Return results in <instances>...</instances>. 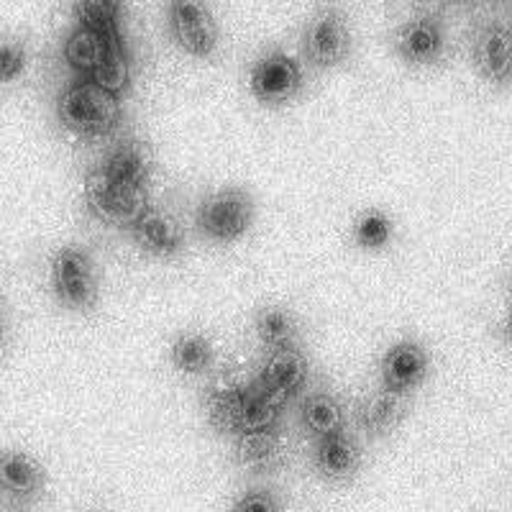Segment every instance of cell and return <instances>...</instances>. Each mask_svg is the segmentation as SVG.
Segmentation results:
<instances>
[{
  "instance_id": "26",
  "label": "cell",
  "mask_w": 512,
  "mask_h": 512,
  "mask_svg": "<svg viewBox=\"0 0 512 512\" xmlns=\"http://www.w3.org/2000/svg\"><path fill=\"white\" fill-rule=\"evenodd\" d=\"M231 512H282V505L274 492L264 487H254L236 497Z\"/></svg>"
},
{
  "instance_id": "24",
  "label": "cell",
  "mask_w": 512,
  "mask_h": 512,
  "mask_svg": "<svg viewBox=\"0 0 512 512\" xmlns=\"http://www.w3.org/2000/svg\"><path fill=\"white\" fill-rule=\"evenodd\" d=\"M26 62H29V54L24 44L18 39L0 36V85H8L24 75Z\"/></svg>"
},
{
  "instance_id": "14",
  "label": "cell",
  "mask_w": 512,
  "mask_h": 512,
  "mask_svg": "<svg viewBox=\"0 0 512 512\" xmlns=\"http://www.w3.org/2000/svg\"><path fill=\"white\" fill-rule=\"evenodd\" d=\"M105 180H111L113 185L126 187V190L134 192H146L149 180H152V162H149V154H146L144 146L139 141L128 139L116 144L108 152V157L100 162V167H95Z\"/></svg>"
},
{
  "instance_id": "16",
  "label": "cell",
  "mask_w": 512,
  "mask_h": 512,
  "mask_svg": "<svg viewBox=\"0 0 512 512\" xmlns=\"http://www.w3.org/2000/svg\"><path fill=\"white\" fill-rule=\"evenodd\" d=\"M359 446L351 441L346 431L331 433L315 441L313 464L320 477L326 479H349L359 469Z\"/></svg>"
},
{
  "instance_id": "1",
  "label": "cell",
  "mask_w": 512,
  "mask_h": 512,
  "mask_svg": "<svg viewBox=\"0 0 512 512\" xmlns=\"http://www.w3.org/2000/svg\"><path fill=\"white\" fill-rule=\"evenodd\" d=\"M57 118L70 134L98 139L121 123V98L80 77L59 93Z\"/></svg>"
},
{
  "instance_id": "12",
  "label": "cell",
  "mask_w": 512,
  "mask_h": 512,
  "mask_svg": "<svg viewBox=\"0 0 512 512\" xmlns=\"http://www.w3.org/2000/svg\"><path fill=\"white\" fill-rule=\"evenodd\" d=\"M474 67L479 77L492 85L512 80V29L505 24H487L474 41Z\"/></svg>"
},
{
  "instance_id": "5",
  "label": "cell",
  "mask_w": 512,
  "mask_h": 512,
  "mask_svg": "<svg viewBox=\"0 0 512 512\" xmlns=\"http://www.w3.org/2000/svg\"><path fill=\"white\" fill-rule=\"evenodd\" d=\"M303 82V67L285 52L264 54L249 72L251 95L264 105H285L303 90Z\"/></svg>"
},
{
  "instance_id": "20",
  "label": "cell",
  "mask_w": 512,
  "mask_h": 512,
  "mask_svg": "<svg viewBox=\"0 0 512 512\" xmlns=\"http://www.w3.org/2000/svg\"><path fill=\"white\" fill-rule=\"evenodd\" d=\"M216 359V349L203 333H180L169 346V361L182 374H203Z\"/></svg>"
},
{
  "instance_id": "27",
  "label": "cell",
  "mask_w": 512,
  "mask_h": 512,
  "mask_svg": "<svg viewBox=\"0 0 512 512\" xmlns=\"http://www.w3.org/2000/svg\"><path fill=\"white\" fill-rule=\"evenodd\" d=\"M507 338H510V344H512V308H510V315H507Z\"/></svg>"
},
{
  "instance_id": "8",
  "label": "cell",
  "mask_w": 512,
  "mask_h": 512,
  "mask_svg": "<svg viewBox=\"0 0 512 512\" xmlns=\"http://www.w3.org/2000/svg\"><path fill=\"white\" fill-rule=\"evenodd\" d=\"M351 31L346 18L336 11H323L305 29L303 52L313 67L331 70L349 57Z\"/></svg>"
},
{
  "instance_id": "4",
  "label": "cell",
  "mask_w": 512,
  "mask_h": 512,
  "mask_svg": "<svg viewBox=\"0 0 512 512\" xmlns=\"http://www.w3.org/2000/svg\"><path fill=\"white\" fill-rule=\"evenodd\" d=\"M85 205L98 221L126 231L152 203L146 200V192H134L113 185L111 180H105L100 175L98 169H93L85 177Z\"/></svg>"
},
{
  "instance_id": "6",
  "label": "cell",
  "mask_w": 512,
  "mask_h": 512,
  "mask_svg": "<svg viewBox=\"0 0 512 512\" xmlns=\"http://www.w3.org/2000/svg\"><path fill=\"white\" fill-rule=\"evenodd\" d=\"M169 34L190 57L208 59L218 49V26L208 8L195 0H175L167 6Z\"/></svg>"
},
{
  "instance_id": "15",
  "label": "cell",
  "mask_w": 512,
  "mask_h": 512,
  "mask_svg": "<svg viewBox=\"0 0 512 512\" xmlns=\"http://www.w3.org/2000/svg\"><path fill=\"white\" fill-rule=\"evenodd\" d=\"M44 469L34 456L8 448L0 451V492L11 500H31L44 489Z\"/></svg>"
},
{
  "instance_id": "11",
  "label": "cell",
  "mask_w": 512,
  "mask_h": 512,
  "mask_svg": "<svg viewBox=\"0 0 512 512\" xmlns=\"http://www.w3.org/2000/svg\"><path fill=\"white\" fill-rule=\"evenodd\" d=\"M121 54H128L123 36H103L80 26H75V31L64 41V59L82 77H93L100 67Z\"/></svg>"
},
{
  "instance_id": "28",
  "label": "cell",
  "mask_w": 512,
  "mask_h": 512,
  "mask_svg": "<svg viewBox=\"0 0 512 512\" xmlns=\"http://www.w3.org/2000/svg\"><path fill=\"white\" fill-rule=\"evenodd\" d=\"M0 341H3V326H0Z\"/></svg>"
},
{
  "instance_id": "10",
  "label": "cell",
  "mask_w": 512,
  "mask_h": 512,
  "mask_svg": "<svg viewBox=\"0 0 512 512\" xmlns=\"http://www.w3.org/2000/svg\"><path fill=\"white\" fill-rule=\"evenodd\" d=\"M126 233L144 254L157 256V259H175V256L185 251V233H182V228L177 226L175 218H169L167 213H162L154 205H149L126 228Z\"/></svg>"
},
{
  "instance_id": "19",
  "label": "cell",
  "mask_w": 512,
  "mask_h": 512,
  "mask_svg": "<svg viewBox=\"0 0 512 512\" xmlns=\"http://www.w3.org/2000/svg\"><path fill=\"white\" fill-rule=\"evenodd\" d=\"M246 400H249V387L246 384H223L210 395V420L216 428L226 433H241L246 413Z\"/></svg>"
},
{
  "instance_id": "22",
  "label": "cell",
  "mask_w": 512,
  "mask_h": 512,
  "mask_svg": "<svg viewBox=\"0 0 512 512\" xmlns=\"http://www.w3.org/2000/svg\"><path fill=\"white\" fill-rule=\"evenodd\" d=\"M354 244L364 251H379L395 239V223L384 210H364L351 228Z\"/></svg>"
},
{
  "instance_id": "18",
  "label": "cell",
  "mask_w": 512,
  "mask_h": 512,
  "mask_svg": "<svg viewBox=\"0 0 512 512\" xmlns=\"http://www.w3.org/2000/svg\"><path fill=\"white\" fill-rule=\"evenodd\" d=\"M254 331L259 344L272 354V351L292 349L297 338V323L292 318L290 310L269 305V308L259 310L254 318Z\"/></svg>"
},
{
  "instance_id": "23",
  "label": "cell",
  "mask_w": 512,
  "mask_h": 512,
  "mask_svg": "<svg viewBox=\"0 0 512 512\" xmlns=\"http://www.w3.org/2000/svg\"><path fill=\"white\" fill-rule=\"evenodd\" d=\"M402 413V397L390 395V392H379V395L369 397V400L361 402L359 408V425L367 433H379L390 431L392 425L397 423Z\"/></svg>"
},
{
  "instance_id": "9",
  "label": "cell",
  "mask_w": 512,
  "mask_h": 512,
  "mask_svg": "<svg viewBox=\"0 0 512 512\" xmlns=\"http://www.w3.org/2000/svg\"><path fill=\"white\" fill-rule=\"evenodd\" d=\"M443 49H446V31H443L441 18L433 13H418L397 29L395 52L408 64L425 67V64L438 62Z\"/></svg>"
},
{
  "instance_id": "3",
  "label": "cell",
  "mask_w": 512,
  "mask_h": 512,
  "mask_svg": "<svg viewBox=\"0 0 512 512\" xmlns=\"http://www.w3.org/2000/svg\"><path fill=\"white\" fill-rule=\"evenodd\" d=\"M49 282L57 303L67 310H90L98 300V277L93 259L80 246H62L49 264Z\"/></svg>"
},
{
  "instance_id": "25",
  "label": "cell",
  "mask_w": 512,
  "mask_h": 512,
  "mask_svg": "<svg viewBox=\"0 0 512 512\" xmlns=\"http://www.w3.org/2000/svg\"><path fill=\"white\" fill-rule=\"evenodd\" d=\"M239 456L249 466H267L274 459V433H251L239 438Z\"/></svg>"
},
{
  "instance_id": "21",
  "label": "cell",
  "mask_w": 512,
  "mask_h": 512,
  "mask_svg": "<svg viewBox=\"0 0 512 512\" xmlns=\"http://www.w3.org/2000/svg\"><path fill=\"white\" fill-rule=\"evenodd\" d=\"M121 3L113 0H82L75 3V21L80 29L95 31L103 36H123Z\"/></svg>"
},
{
  "instance_id": "13",
  "label": "cell",
  "mask_w": 512,
  "mask_h": 512,
  "mask_svg": "<svg viewBox=\"0 0 512 512\" xmlns=\"http://www.w3.org/2000/svg\"><path fill=\"white\" fill-rule=\"evenodd\" d=\"M308 374V359H305L303 351H297L292 346V349L272 351L264 359L262 372H259V384L282 405V402L303 390L305 382H308Z\"/></svg>"
},
{
  "instance_id": "17",
  "label": "cell",
  "mask_w": 512,
  "mask_h": 512,
  "mask_svg": "<svg viewBox=\"0 0 512 512\" xmlns=\"http://www.w3.org/2000/svg\"><path fill=\"white\" fill-rule=\"evenodd\" d=\"M300 420H303L305 431L315 438L331 436V433L344 431V408L328 392H313L300 405Z\"/></svg>"
},
{
  "instance_id": "7",
  "label": "cell",
  "mask_w": 512,
  "mask_h": 512,
  "mask_svg": "<svg viewBox=\"0 0 512 512\" xmlns=\"http://www.w3.org/2000/svg\"><path fill=\"white\" fill-rule=\"evenodd\" d=\"M428 374H431V354L413 338H402V341L392 344L379 361L382 390L397 397L410 395L415 387L425 382Z\"/></svg>"
},
{
  "instance_id": "2",
  "label": "cell",
  "mask_w": 512,
  "mask_h": 512,
  "mask_svg": "<svg viewBox=\"0 0 512 512\" xmlns=\"http://www.w3.org/2000/svg\"><path fill=\"white\" fill-rule=\"evenodd\" d=\"M254 223V200L241 187H221L210 192L198 208V228L205 239L233 244L244 239Z\"/></svg>"
}]
</instances>
